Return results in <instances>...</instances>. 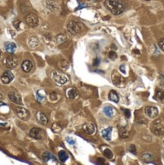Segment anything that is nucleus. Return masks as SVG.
<instances>
[{"instance_id":"24","label":"nucleus","mask_w":164,"mask_h":165,"mask_svg":"<svg viewBox=\"0 0 164 165\" xmlns=\"http://www.w3.org/2000/svg\"><path fill=\"white\" fill-rule=\"evenodd\" d=\"M77 95V92L75 88H70V89L68 90V91H67V96H68V97H69V98H75V97H76Z\"/></svg>"},{"instance_id":"18","label":"nucleus","mask_w":164,"mask_h":165,"mask_svg":"<svg viewBox=\"0 0 164 165\" xmlns=\"http://www.w3.org/2000/svg\"><path fill=\"white\" fill-rule=\"evenodd\" d=\"M103 112L109 117H113L114 116V114H115V110L112 106H106L103 108Z\"/></svg>"},{"instance_id":"9","label":"nucleus","mask_w":164,"mask_h":165,"mask_svg":"<svg viewBox=\"0 0 164 165\" xmlns=\"http://www.w3.org/2000/svg\"><path fill=\"white\" fill-rule=\"evenodd\" d=\"M8 97L12 102L17 104H21L22 100H21V95L17 92H10L8 94Z\"/></svg>"},{"instance_id":"10","label":"nucleus","mask_w":164,"mask_h":165,"mask_svg":"<svg viewBox=\"0 0 164 165\" xmlns=\"http://www.w3.org/2000/svg\"><path fill=\"white\" fill-rule=\"evenodd\" d=\"M152 131L154 134L157 135H160L164 134V126L160 123H157L156 122L153 126V129H152Z\"/></svg>"},{"instance_id":"29","label":"nucleus","mask_w":164,"mask_h":165,"mask_svg":"<svg viewBox=\"0 0 164 165\" xmlns=\"http://www.w3.org/2000/svg\"><path fill=\"white\" fill-rule=\"evenodd\" d=\"M103 154L104 155L106 156L107 158H109V159H111L113 157V152H112V151L110 150V149H109V148H106V149H105V150L103 151Z\"/></svg>"},{"instance_id":"2","label":"nucleus","mask_w":164,"mask_h":165,"mask_svg":"<svg viewBox=\"0 0 164 165\" xmlns=\"http://www.w3.org/2000/svg\"><path fill=\"white\" fill-rule=\"evenodd\" d=\"M53 78L55 82L60 85H64L68 81V77L66 75L60 71H55L53 72Z\"/></svg>"},{"instance_id":"31","label":"nucleus","mask_w":164,"mask_h":165,"mask_svg":"<svg viewBox=\"0 0 164 165\" xmlns=\"http://www.w3.org/2000/svg\"><path fill=\"white\" fill-rule=\"evenodd\" d=\"M109 59H112V60H115V59H117L118 56H117V54L115 52H114L112 50V51H110L109 53Z\"/></svg>"},{"instance_id":"42","label":"nucleus","mask_w":164,"mask_h":165,"mask_svg":"<svg viewBox=\"0 0 164 165\" xmlns=\"http://www.w3.org/2000/svg\"><path fill=\"white\" fill-rule=\"evenodd\" d=\"M163 147H164V141H163Z\"/></svg>"},{"instance_id":"40","label":"nucleus","mask_w":164,"mask_h":165,"mask_svg":"<svg viewBox=\"0 0 164 165\" xmlns=\"http://www.w3.org/2000/svg\"><path fill=\"white\" fill-rule=\"evenodd\" d=\"M0 98H2V95L0 94Z\"/></svg>"},{"instance_id":"20","label":"nucleus","mask_w":164,"mask_h":165,"mask_svg":"<svg viewBox=\"0 0 164 165\" xmlns=\"http://www.w3.org/2000/svg\"><path fill=\"white\" fill-rule=\"evenodd\" d=\"M42 158H43L44 162H48L50 159L53 160V161H56V157L53 154H52L51 153H49V152H44L43 155H42Z\"/></svg>"},{"instance_id":"1","label":"nucleus","mask_w":164,"mask_h":165,"mask_svg":"<svg viewBox=\"0 0 164 165\" xmlns=\"http://www.w3.org/2000/svg\"><path fill=\"white\" fill-rule=\"evenodd\" d=\"M106 8L114 15H119L122 13L125 8L123 0H106L105 2Z\"/></svg>"},{"instance_id":"41","label":"nucleus","mask_w":164,"mask_h":165,"mask_svg":"<svg viewBox=\"0 0 164 165\" xmlns=\"http://www.w3.org/2000/svg\"><path fill=\"white\" fill-rule=\"evenodd\" d=\"M144 1H151V0H144Z\"/></svg>"},{"instance_id":"38","label":"nucleus","mask_w":164,"mask_h":165,"mask_svg":"<svg viewBox=\"0 0 164 165\" xmlns=\"http://www.w3.org/2000/svg\"><path fill=\"white\" fill-rule=\"evenodd\" d=\"M99 63H100V59H98V58H96V59H94V66H97L99 65Z\"/></svg>"},{"instance_id":"4","label":"nucleus","mask_w":164,"mask_h":165,"mask_svg":"<svg viewBox=\"0 0 164 165\" xmlns=\"http://www.w3.org/2000/svg\"><path fill=\"white\" fill-rule=\"evenodd\" d=\"M4 62H5L6 66L11 69L15 68L18 64V59L13 56H9L6 57V59L4 60Z\"/></svg>"},{"instance_id":"19","label":"nucleus","mask_w":164,"mask_h":165,"mask_svg":"<svg viewBox=\"0 0 164 165\" xmlns=\"http://www.w3.org/2000/svg\"><path fill=\"white\" fill-rule=\"evenodd\" d=\"M37 118L38 122H39L40 124H42V125H46V124L48 123L47 118H46V116L43 113H38Z\"/></svg>"},{"instance_id":"14","label":"nucleus","mask_w":164,"mask_h":165,"mask_svg":"<svg viewBox=\"0 0 164 165\" xmlns=\"http://www.w3.org/2000/svg\"><path fill=\"white\" fill-rule=\"evenodd\" d=\"M156 158L154 154H150V153H144L141 156V160L144 163H150L153 161Z\"/></svg>"},{"instance_id":"7","label":"nucleus","mask_w":164,"mask_h":165,"mask_svg":"<svg viewBox=\"0 0 164 165\" xmlns=\"http://www.w3.org/2000/svg\"><path fill=\"white\" fill-rule=\"evenodd\" d=\"M17 114L18 116L23 120H28L30 117V114H29L28 110H27L26 109L23 108V107H18Z\"/></svg>"},{"instance_id":"36","label":"nucleus","mask_w":164,"mask_h":165,"mask_svg":"<svg viewBox=\"0 0 164 165\" xmlns=\"http://www.w3.org/2000/svg\"><path fill=\"white\" fill-rule=\"evenodd\" d=\"M158 44L159 46H160V47L163 50H164V38H163V39L159 40Z\"/></svg>"},{"instance_id":"8","label":"nucleus","mask_w":164,"mask_h":165,"mask_svg":"<svg viewBox=\"0 0 164 165\" xmlns=\"http://www.w3.org/2000/svg\"><path fill=\"white\" fill-rule=\"evenodd\" d=\"M145 114L151 118H155L158 115V109L155 106H147L145 108Z\"/></svg>"},{"instance_id":"13","label":"nucleus","mask_w":164,"mask_h":165,"mask_svg":"<svg viewBox=\"0 0 164 165\" xmlns=\"http://www.w3.org/2000/svg\"><path fill=\"white\" fill-rule=\"evenodd\" d=\"M1 79H2V82L4 84H8L14 79V75L11 72L7 71V72H4L3 75L2 76Z\"/></svg>"},{"instance_id":"25","label":"nucleus","mask_w":164,"mask_h":165,"mask_svg":"<svg viewBox=\"0 0 164 165\" xmlns=\"http://www.w3.org/2000/svg\"><path fill=\"white\" fill-rule=\"evenodd\" d=\"M37 97L38 101H40V102H43L46 98V94L44 91H43V90L38 91V92L37 93Z\"/></svg>"},{"instance_id":"12","label":"nucleus","mask_w":164,"mask_h":165,"mask_svg":"<svg viewBox=\"0 0 164 165\" xmlns=\"http://www.w3.org/2000/svg\"><path fill=\"white\" fill-rule=\"evenodd\" d=\"M83 130L88 135H92L95 132V126L91 123H86L83 126Z\"/></svg>"},{"instance_id":"43","label":"nucleus","mask_w":164,"mask_h":165,"mask_svg":"<svg viewBox=\"0 0 164 165\" xmlns=\"http://www.w3.org/2000/svg\"><path fill=\"white\" fill-rule=\"evenodd\" d=\"M0 57H1V52H0Z\"/></svg>"},{"instance_id":"17","label":"nucleus","mask_w":164,"mask_h":165,"mask_svg":"<svg viewBox=\"0 0 164 165\" xmlns=\"http://www.w3.org/2000/svg\"><path fill=\"white\" fill-rule=\"evenodd\" d=\"M112 131H113V127L112 126H109L107 129H103L102 131V135L104 139H106L107 141L111 140V134Z\"/></svg>"},{"instance_id":"37","label":"nucleus","mask_w":164,"mask_h":165,"mask_svg":"<svg viewBox=\"0 0 164 165\" xmlns=\"http://www.w3.org/2000/svg\"><path fill=\"white\" fill-rule=\"evenodd\" d=\"M125 65H122V66H120V68H119V69H120V71L122 72L123 74H125Z\"/></svg>"},{"instance_id":"28","label":"nucleus","mask_w":164,"mask_h":165,"mask_svg":"<svg viewBox=\"0 0 164 165\" xmlns=\"http://www.w3.org/2000/svg\"><path fill=\"white\" fill-rule=\"evenodd\" d=\"M47 5H48V6H49V8H50L51 10H53V11H55V12H56V11H58V6H57L56 3H54V2H48Z\"/></svg>"},{"instance_id":"34","label":"nucleus","mask_w":164,"mask_h":165,"mask_svg":"<svg viewBox=\"0 0 164 165\" xmlns=\"http://www.w3.org/2000/svg\"><path fill=\"white\" fill-rule=\"evenodd\" d=\"M120 137L122 139H126L128 137V133L126 131H123L122 133H120Z\"/></svg>"},{"instance_id":"27","label":"nucleus","mask_w":164,"mask_h":165,"mask_svg":"<svg viewBox=\"0 0 164 165\" xmlns=\"http://www.w3.org/2000/svg\"><path fill=\"white\" fill-rule=\"evenodd\" d=\"M56 40L58 44H62V43H64L66 40V36L65 34H59L56 38Z\"/></svg>"},{"instance_id":"16","label":"nucleus","mask_w":164,"mask_h":165,"mask_svg":"<svg viewBox=\"0 0 164 165\" xmlns=\"http://www.w3.org/2000/svg\"><path fill=\"white\" fill-rule=\"evenodd\" d=\"M5 48H6V51L8 52L9 53H14L17 49V46L15 43L12 42H7L5 44Z\"/></svg>"},{"instance_id":"6","label":"nucleus","mask_w":164,"mask_h":165,"mask_svg":"<svg viewBox=\"0 0 164 165\" xmlns=\"http://www.w3.org/2000/svg\"><path fill=\"white\" fill-rule=\"evenodd\" d=\"M26 21L30 26H37L39 23L38 17L34 14H29L26 17Z\"/></svg>"},{"instance_id":"35","label":"nucleus","mask_w":164,"mask_h":165,"mask_svg":"<svg viewBox=\"0 0 164 165\" xmlns=\"http://www.w3.org/2000/svg\"><path fill=\"white\" fill-rule=\"evenodd\" d=\"M66 141H67V142L69 143L70 145H74L75 143V141L73 139H72L71 137H66Z\"/></svg>"},{"instance_id":"26","label":"nucleus","mask_w":164,"mask_h":165,"mask_svg":"<svg viewBox=\"0 0 164 165\" xmlns=\"http://www.w3.org/2000/svg\"><path fill=\"white\" fill-rule=\"evenodd\" d=\"M156 98L160 102L164 103V91H162V90L157 91L156 93Z\"/></svg>"},{"instance_id":"5","label":"nucleus","mask_w":164,"mask_h":165,"mask_svg":"<svg viewBox=\"0 0 164 165\" xmlns=\"http://www.w3.org/2000/svg\"><path fill=\"white\" fill-rule=\"evenodd\" d=\"M30 135L34 139H41L44 136V132L41 129H40V128L34 127L33 129H31V130L30 131Z\"/></svg>"},{"instance_id":"11","label":"nucleus","mask_w":164,"mask_h":165,"mask_svg":"<svg viewBox=\"0 0 164 165\" xmlns=\"http://www.w3.org/2000/svg\"><path fill=\"white\" fill-rule=\"evenodd\" d=\"M112 79H113V82L115 85L118 86V87H121L120 85L122 83L123 78H122V76L118 74V72H113V75H112Z\"/></svg>"},{"instance_id":"23","label":"nucleus","mask_w":164,"mask_h":165,"mask_svg":"<svg viewBox=\"0 0 164 165\" xmlns=\"http://www.w3.org/2000/svg\"><path fill=\"white\" fill-rule=\"evenodd\" d=\"M58 158H59V159H60V161L62 162H65L68 158V155L66 152L61 151V152H58Z\"/></svg>"},{"instance_id":"39","label":"nucleus","mask_w":164,"mask_h":165,"mask_svg":"<svg viewBox=\"0 0 164 165\" xmlns=\"http://www.w3.org/2000/svg\"><path fill=\"white\" fill-rule=\"evenodd\" d=\"M6 106V104H5V103L0 102V107H1V106Z\"/></svg>"},{"instance_id":"21","label":"nucleus","mask_w":164,"mask_h":165,"mask_svg":"<svg viewBox=\"0 0 164 165\" xmlns=\"http://www.w3.org/2000/svg\"><path fill=\"white\" fill-rule=\"evenodd\" d=\"M39 40L38 38L36 37H31L29 38L28 40V44L31 47H36L39 45Z\"/></svg>"},{"instance_id":"3","label":"nucleus","mask_w":164,"mask_h":165,"mask_svg":"<svg viewBox=\"0 0 164 165\" xmlns=\"http://www.w3.org/2000/svg\"><path fill=\"white\" fill-rule=\"evenodd\" d=\"M82 29L81 25L79 22L75 21H72L68 25V30L70 34H76L80 32Z\"/></svg>"},{"instance_id":"30","label":"nucleus","mask_w":164,"mask_h":165,"mask_svg":"<svg viewBox=\"0 0 164 165\" xmlns=\"http://www.w3.org/2000/svg\"><path fill=\"white\" fill-rule=\"evenodd\" d=\"M62 127L57 123L53 124V126H52V130H53V132H55V133H59V132L62 131Z\"/></svg>"},{"instance_id":"33","label":"nucleus","mask_w":164,"mask_h":165,"mask_svg":"<svg viewBox=\"0 0 164 165\" xmlns=\"http://www.w3.org/2000/svg\"><path fill=\"white\" fill-rule=\"evenodd\" d=\"M122 110H123V112H124L125 115V116H126L127 118L130 117L131 116L130 110H128V109H124V108H122Z\"/></svg>"},{"instance_id":"32","label":"nucleus","mask_w":164,"mask_h":165,"mask_svg":"<svg viewBox=\"0 0 164 165\" xmlns=\"http://www.w3.org/2000/svg\"><path fill=\"white\" fill-rule=\"evenodd\" d=\"M128 151H129L131 153H132V154H137V152H136L135 146H134V145H132L129 147V148H128Z\"/></svg>"},{"instance_id":"15","label":"nucleus","mask_w":164,"mask_h":165,"mask_svg":"<svg viewBox=\"0 0 164 165\" xmlns=\"http://www.w3.org/2000/svg\"><path fill=\"white\" fill-rule=\"evenodd\" d=\"M21 68L25 72H30V71L32 70L33 68L32 62L30 60H28V59H26L21 64Z\"/></svg>"},{"instance_id":"22","label":"nucleus","mask_w":164,"mask_h":165,"mask_svg":"<svg viewBox=\"0 0 164 165\" xmlns=\"http://www.w3.org/2000/svg\"><path fill=\"white\" fill-rule=\"evenodd\" d=\"M109 98L110 99L111 101H113V102H115V103L119 102V95H118V94H117L115 91H113V90L109 92Z\"/></svg>"}]
</instances>
